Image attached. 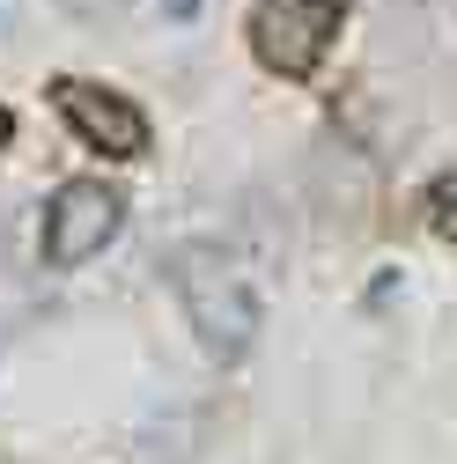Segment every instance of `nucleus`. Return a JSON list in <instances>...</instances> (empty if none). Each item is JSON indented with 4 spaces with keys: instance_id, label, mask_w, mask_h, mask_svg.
<instances>
[{
    "instance_id": "f257e3e1",
    "label": "nucleus",
    "mask_w": 457,
    "mask_h": 464,
    "mask_svg": "<svg viewBox=\"0 0 457 464\" xmlns=\"http://www.w3.org/2000/svg\"><path fill=\"white\" fill-rule=\"evenodd\" d=\"M170 280H178L185 317H192V332L207 339V354L237 362L244 346H251V332H258V295L244 287V273L228 266L221 251H199V244H192V251H178Z\"/></svg>"
},
{
    "instance_id": "423d86ee",
    "label": "nucleus",
    "mask_w": 457,
    "mask_h": 464,
    "mask_svg": "<svg viewBox=\"0 0 457 464\" xmlns=\"http://www.w3.org/2000/svg\"><path fill=\"white\" fill-rule=\"evenodd\" d=\"M162 8L178 15V23H192V15H199V0H162Z\"/></svg>"
},
{
    "instance_id": "39448f33",
    "label": "nucleus",
    "mask_w": 457,
    "mask_h": 464,
    "mask_svg": "<svg viewBox=\"0 0 457 464\" xmlns=\"http://www.w3.org/2000/svg\"><path fill=\"white\" fill-rule=\"evenodd\" d=\"M428 214H435V228H442V237H457V169H450V178L435 185V199H428Z\"/></svg>"
},
{
    "instance_id": "0eeeda50",
    "label": "nucleus",
    "mask_w": 457,
    "mask_h": 464,
    "mask_svg": "<svg viewBox=\"0 0 457 464\" xmlns=\"http://www.w3.org/2000/svg\"><path fill=\"white\" fill-rule=\"evenodd\" d=\"M67 8H111V0H67Z\"/></svg>"
},
{
    "instance_id": "7ed1b4c3",
    "label": "nucleus",
    "mask_w": 457,
    "mask_h": 464,
    "mask_svg": "<svg viewBox=\"0 0 457 464\" xmlns=\"http://www.w3.org/2000/svg\"><path fill=\"white\" fill-rule=\"evenodd\" d=\"M339 30V0H258V15H251V44H258V60L273 74H310L325 60V44Z\"/></svg>"
},
{
    "instance_id": "6e6552de",
    "label": "nucleus",
    "mask_w": 457,
    "mask_h": 464,
    "mask_svg": "<svg viewBox=\"0 0 457 464\" xmlns=\"http://www.w3.org/2000/svg\"><path fill=\"white\" fill-rule=\"evenodd\" d=\"M0 148H8V111H0Z\"/></svg>"
},
{
    "instance_id": "f03ea898",
    "label": "nucleus",
    "mask_w": 457,
    "mask_h": 464,
    "mask_svg": "<svg viewBox=\"0 0 457 464\" xmlns=\"http://www.w3.org/2000/svg\"><path fill=\"white\" fill-rule=\"evenodd\" d=\"M119 221H126V199L111 192L103 178L60 185L52 207H44V266H82V258H96L111 237H119Z\"/></svg>"
},
{
    "instance_id": "20e7f679",
    "label": "nucleus",
    "mask_w": 457,
    "mask_h": 464,
    "mask_svg": "<svg viewBox=\"0 0 457 464\" xmlns=\"http://www.w3.org/2000/svg\"><path fill=\"white\" fill-rule=\"evenodd\" d=\"M52 96H60V119H67L89 148H103V155H141V148H148V119H141L126 96H111V89H96V82H60Z\"/></svg>"
}]
</instances>
